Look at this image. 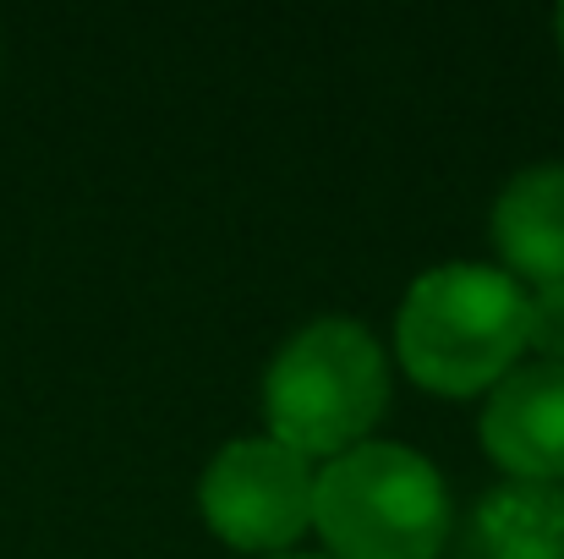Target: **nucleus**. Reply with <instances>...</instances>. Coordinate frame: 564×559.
Wrapping results in <instances>:
<instances>
[{"mask_svg":"<svg viewBox=\"0 0 564 559\" xmlns=\"http://www.w3.org/2000/svg\"><path fill=\"white\" fill-rule=\"evenodd\" d=\"M394 352L444 400L488 395L527 352V286L482 264L427 269L394 313Z\"/></svg>","mask_w":564,"mask_h":559,"instance_id":"f257e3e1","label":"nucleus"},{"mask_svg":"<svg viewBox=\"0 0 564 559\" xmlns=\"http://www.w3.org/2000/svg\"><path fill=\"white\" fill-rule=\"evenodd\" d=\"M389 406L383 346L351 319H318L296 330L263 373L269 439L302 461H335L368 444Z\"/></svg>","mask_w":564,"mask_h":559,"instance_id":"f03ea898","label":"nucleus"},{"mask_svg":"<svg viewBox=\"0 0 564 559\" xmlns=\"http://www.w3.org/2000/svg\"><path fill=\"white\" fill-rule=\"evenodd\" d=\"M455 527L438 466L405 444L368 439L324 461L313 483V533L329 559H438Z\"/></svg>","mask_w":564,"mask_h":559,"instance_id":"7ed1b4c3","label":"nucleus"},{"mask_svg":"<svg viewBox=\"0 0 564 559\" xmlns=\"http://www.w3.org/2000/svg\"><path fill=\"white\" fill-rule=\"evenodd\" d=\"M313 461L274 439H230L203 483L197 510L208 533L241 555H291L302 533H313Z\"/></svg>","mask_w":564,"mask_h":559,"instance_id":"20e7f679","label":"nucleus"},{"mask_svg":"<svg viewBox=\"0 0 564 559\" xmlns=\"http://www.w3.org/2000/svg\"><path fill=\"white\" fill-rule=\"evenodd\" d=\"M482 450L510 483L564 477V363H527L488 389Z\"/></svg>","mask_w":564,"mask_h":559,"instance_id":"39448f33","label":"nucleus"},{"mask_svg":"<svg viewBox=\"0 0 564 559\" xmlns=\"http://www.w3.org/2000/svg\"><path fill=\"white\" fill-rule=\"evenodd\" d=\"M494 247L510 280L564 286V165H532L494 203Z\"/></svg>","mask_w":564,"mask_h":559,"instance_id":"423d86ee","label":"nucleus"},{"mask_svg":"<svg viewBox=\"0 0 564 559\" xmlns=\"http://www.w3.org/2000/svg\"><path fill=\"white\" fill-rule=\"evenodd\" d=\"M460 559H564L560 483H499L477 499Z\"/></svg>","mask_w":564,"mask_h":559,"instance_id":"0eeeda50","label":"nucleus"},{"mask_svg":"<svg viewBox=\"0 0 564 559\" xmlns=\"http://www.w3.org/2000/svg\"><path fill=\"white\" fill-rule=\"evenodd\" d=\"M527 352L543 363H564V286L527 291Z\"/></svg>","mask_w":564,"mask_h":559,"instance_id":"6e6552de","label":"nucleus"},{"mask_svg":"<svg viewBox=\"0 0 564 559\" xmlns=\"http://www.w3.org/2000/svg\"><path fill=\"white\" fill-rule=\"evenodd\" d=\"M554 33H560V55H564V6L554 11Z\"/></svg>","mask_w":564,"mask_h":559,"instance_id":"1a4fd4ad","label":"nucleus"},{"mask_svg":"<svg viewBox=\"0 0 564 559\" xmlns=\"http://www.w3.org/2000/svg\"><path fill=\"white\" fill-rule=\"evenodd\" d=\"M274 559H329V555H274Z\"/></svg>","mask_w":564,"mask_h":559,"instance_id":"9d476101","label":"nucleus"}]
</instances>
